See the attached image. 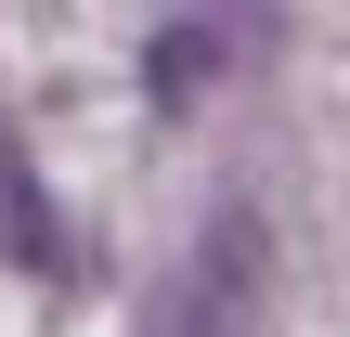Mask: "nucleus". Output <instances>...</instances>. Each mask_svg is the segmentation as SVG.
<instances>
[{
	"mask_svg": "<svg viewBox=\"0 0 350 337\" xmlns=\"http://www.w3.org/2000/svg\"><path fill=\"white\" fill-rule=\"evenodd\" d=\"M273 39V13H169L156 39H143V78H156V104H195L221 65H247Z\"/></svg>",
	"mask_w": 350,
	"mask_h": 337,
	"instance_id": "f03ea898",
	"label": "nucleus"
},
{
	"mask_svg": "<svg viewBox=\"0 0 350 337\" xmlns=\"http://www.w3.org/2000/svg\"><path fill=\"white\" fill-rule=\"evenodd\" d=\"M0 260L13 273H65V221H52V195H39V169L0 143Z\"/></svg>",
	"mask_w": 350,
	"mask_h": 337,
	"instance_id": "7ed1b4c3",
	"label": "nucleus"
},
{
	"mask_svg": "<svg viewBox=\"0 0 350 337\" xmlns=\"http://www.w3.org/2000/svg\"><path fill=\"white\" fill-rule=\"evenodd\" d=\"M143 337H260V208H208V234L156 286Z\"/></svg>",
	"mask_w": 350,
	"mask_h": 337,
	"instance_id": "f257e3e1",
	"label": "nucleus"
}]
</instances>
